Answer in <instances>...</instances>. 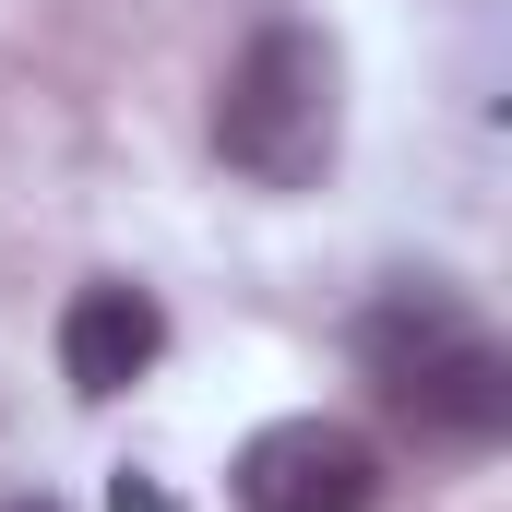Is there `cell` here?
<instances>
[{"label": "cell", "mask_w": 512, "mask_h": 512, "mask_svg": "<svg viewBox=\"0 0 512 512\" xmlns=\"http://www.w3.org/2000/svg\"><path fill=\"white\" fill-rule=\"evenodd\" d=\"M227 489H239V512H370L382 501V453L346 417H274V429L239 441Z\"/></svg>", "instance_id": "obj_3"}, {"label": "cell", "mask_w": 512, "mask_h": 512, "mask_svg": "<svg viewBox=\"0 0 512 512\" xmlns=\"http://www.w3.org/2000/svg\"><path fill=\"white\" fill-rule=\"evenodd\" d=\"M334 131H346V60H334V36L262 24L227 60V84H215V155L251 191H310L334 167Z\"/></svg>", "instance_id": "obj_2"}, {"label": "cell", "mask_w": 512, "mask_h": 512, "mask_svg": "<svg viewBox=\"0 0 512 512\" xmlns=\"http://www.w3.org/2000/svg\"><path fill=\"white\" fill-rule=\"evenodd\" d=\"M155 346H167V310H155L143 286H84V298L60 310V370H72L84 405L131 393L143 370H155Z\"/></svg>", "instance_id": "obj_4"}, {"label": "cell", "mask_w": 512, "mask_h": 512, "mask_svg": "<svg viewBox=\"0 0 512 512\" xmlns=\"http://www.w3.org/2000/svg\"><path fill=\"white\" fill-rule=\"evenodd\" d=\"M120 512H179L167 489H143V477H120Z\"/></svg>", "instance_id": "obj_5"}, {"label": "cell", "mask_w": 512, "mask_h": 512, "mask_svg": "<svg viewBox=\"0 0 512 512\" xmlns=\"http://www.w3.org/2000/svg\"><path fill=\"white\" fill-rule=\"evenodd\" d=\"M358 370L382 382V405L417 441H501L512 429V358L441 274H405L358 310Z\"/></svg>", "instance_id": "obj_1"}, {"label": "cell", "mask_w": 512, "mask_h": 512, "mask_svg": "<svg viewBox=\"0 0 512 512\" xmlns=\"http://www.w3.org/2000/svg\"><path fill=\"white\" fill-rule=\"evenodd\" d=\"M12 512H60V501H12Z\"/></svg>", "instance_id": "obj_6"}]
</instances>
